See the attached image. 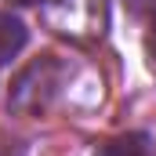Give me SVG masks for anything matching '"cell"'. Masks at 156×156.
<instances>
[{
    "label": "cell",
    "instance_id": "2",
    "mask_svg": "<svg viewBox=\"0 0 156 156\" xmlns=\"http://www.w3.org/2000/svg\"><path fill=\"white\" fill-rule=\"evenodd\" d=\"M55 15L51 22L58 26V33L66 37H83V26H87V37H102L105 29V0H47Z\"/></svg>",
    "mask_w": 156,
    "mask_h": 156
},
{
    "label": "cell",
    "instance_id": "1",
    "mask_svg": "<svg viewBox=\"0 0 156 156\" xmlns=\"http://www.w3.org/2000/svg\"><path fill=\"white\" fill-rule=\"evenodd\" d=\"M58 80H62V66H58L55 58H40V62H33L29 69H22V76L15 80L11 105H15L18 113H40V109L51 102Z\"/></svg>",
    "mask_w": 156,
    "mask_h": 156
},
{
    "label": "cell",
    "instance_id": "6",
    "mask_svg": "<svg viewBox=\"0 0 156 156\" xmlns=\"http://www.w3.org/2000/svg\"><path fill=\"white\" fill-rule=\"evenodd\" d=\"M15 4H47V0H15Z\"/></svg>",
    "mask_w": 156,
    "mask_h": 156
},
{
    "label": "cell",
    "instance_id": "3",
    "mask_svg": "<svg viewBox=\"0 0 156 156\" xmlns=\"http://www.w3.org/2000/svg\"><path fill=\"white\" fill-rule=\"evenodd\" d=\"M156 145H153V134L145 131H127V134H116L109 142H102L94 156H153Z\"/></svg>",
    "mask_w": 156,
    "mask_h": 156
},
{
    "label": "cell",
    "instance_id": "5",
    "mask_svg": "<svg viewBox=\"0 0 156 156\" xmlns=\"http://www.w3.org/2000/svg\"><path fill=\"white\" fill-rule=\"evenodd\" d=\"M145 55H149V66L156 69V15H153V26L145 33Z\"/></svg>",
    "mask_w": 156,
    "mask_h": 156
},
{
    "label": "cell",
    "instance_id": "4",
    "mask_svg": "<svg viewBox=\"0 0 156 156\" xmlns=\"http://www.w3.org/2000/svg\"><path fill=\"white\" fill-rule=\"evenodd\" d=\"M26 40H29L26 22H22L18 15H11V11H0V66L11 62V58L26 47Z\"/></svg>",
    "mask_w": 156,
    "mask_h": 156
}]
</instances>
